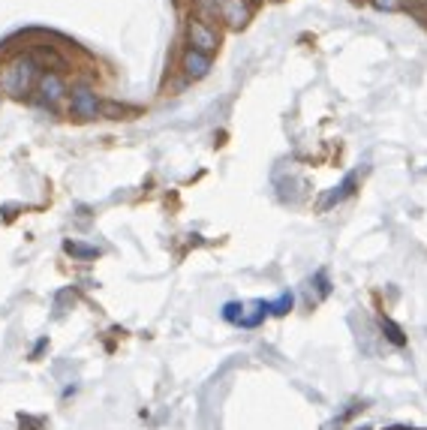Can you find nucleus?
Segmentation results:
<instances>
[{
    "instance_id": "nucleus-7",
    "label": "nucleus",
    "mask_w": 427,
    "mask_h": 430,
    "mask_svg": "<svg viewBox=\"0 0 427 430\" xmlns=\"http://www.w3.org/2000/svg\"><path fill=\"white\" fill-rule=\"evenodd\" d=\"M31 60L36 63V67H51V69H60V67H63V58H60V54L54 51V49H42V45L31 51Z\"/></svg>"
},
{
    "instance_id": "nucleus-11",
    "label": "nucleus",
    "mask_w": 427,
    "mask_h": 430,
    "mask_svg": "<svg viewBox=\"0 0 427 430\" xmlns=\"http://www.w3.org/2000/svg\"><path fill=\"white\" fill-rule=\"evenodd\" d=\"M265 307H268V313H271V316H286L289 310H292V295L286 292V295L274 298V301H271V304H265Z\"/></svg>"
},
{
    "instance_id": "nucleus-2",
    "label": "nucleus",
    "mask_w": 427,
    "mask_h": 430,
    "mask_svg": "<svg viewBox=\"0 0 427 430\" xmlns=\"http://www.w3.org/2000/svg\"><path fill=\"white\" fill-rule=\"evenodd\" d=\"M187 40H190V49L202 51V54H211L217 49V42H220V36L211 24H205L202 18H190L187 24Z\"/></svg>"
},
{
    "instance_id": "nucleus-12",
    "label": "nucleus",
    "mask_w": 427,
    "mask_h": 430,
    "mask_svg": "<svg viewBox=\"0 0 427 430\" xmlns=\"http://www.w3.org/2000/svg\"><path fill=\"white\" fill-rule=\"evenodd\" d=\"M193 6L205 18H217V13H220V0H193Z\"/></svg>"
},
{
    "instance_id": "nucleus-6",
    "label": "nucleus",
    "mask_w": 427,
    "mask_h": 430,
    "mask_svg": "<svg viewBox=\"0 0 427 430\" xmlns=\"http://www.w3.org/2000/svg\"><path fill=\"white\" fill-rule=\"evenodd\" d=\"M63 90H67V85H63V78L58 76V72H42L40 76V94L49 106H58Z\"/></svg>"
},
{
    "instance_id": "nucleus-5",
    "label": "nucleus",
    "mask_w": 427,
    "mask_h": 430,
    "mask_svg": "<svg viewBox=\"0 0 427 430\" xmlns=\"http://www.w3.org/2000/svg\"><path fill=\"white\" fill-rule=\"evenodd\" d=\"M181 67H184L187 78H205L211 72V54H202L196 49H187L184 58H181Z\"/></svg>"
},
{
    "instance_id": "nucleus-10",
    "label": "nucleus",
    "mask_w": 427,
    "mask_h": 430,
    "mask_svg": "<svg viewBox=\"0 0 427 430\" xmlns=\"http://www.w3.org/2000/svg\"><path fill=\"white\" fill-rule=\"evenodd\" d=\"M63 247H67V253H69V256H76V259H97V256H99V250H97V247H87V244L67 241Z\"/></svg>"
},
{
    "instance_id": "nucleus-14",
    "label": "nucleus",
    "mask_w": 427,
    "mask_h": 430,
    "mask_svg": "<svg viewBox=\"0 0 427 430\" xmlns=\"http://www.w3.org/2000/svg\"><path fill=\"white\" fill-rule=\"evenodd\" d=\"M376 9H383V13H394V9L403 6V0H370Z\"/></svg>"
},
{
    "instance_id": "nucleus-15",
    "label": "nucleus",
    "mask_w": 427,
    "mask_h": 430,
    "mask_svg": "<svg viewBox=\"0 0 427 430\" xmlns=\"http://www.w3.org/2000/svg\"><path fill=\"white\" fill-rule=\"evenodd\" d=\"M392 430H415V427H403V424H394Z\"/></svg>"
},
{
    "instance_id": "nucleus-9",
    "label": "nucleus",
    "mask_w": 427,
    "mask_h": 430,
    "mask_svg": "<svg viewBox=\"0 0 427 430\" xmlns=\"http://www.w3.org/2000/svg\"><path fill=\"white\" fill-rule=\"evenodd\" d=\"M379 328H383V334L392 340L394 346H406V334L401 331V325L394 322V319H388V316H383L379 319Z\"/></svg>"
},
{
    "instance_id": "nucleus-13",
    "label": "nucleus",
    "mask_w": 427,
    "mask_h": 430,
    "mask_svg": "<svg viewBox=\"0 0 427 430\" xmlns=\"http://www.w3.org/2000/svg\"><path fill=\"white\" fill-rule=\"evenodd\" d=\"M241 316H244V304H235V301H232V304H226V307H223V319H226V322L238 325V322H241Z\"/></svg>"
},
{
    "instance_id": "nucleus-4",
    "label": "nucleus",
    "mask_w": 427,
    "mask_h": 430,
    "mask_svg": "<svg viewBox=\"0 0 427 430\" xmlns=\"http://www.w3.org/2000/svg\"><path fill=\"white\" fill-rule=\"evenodd\" d=\"M217 18H223L229 27H244L250 18L247 0H220V13H217Z\"/></svg>"
},
{
    "instance_id": "nucleus-3",
    "label": "nucleus",
    "mask_w": 427,
    "mask_h": 430,
    "mask_svg": "<svg viewBox=\"0 0 427 430\" xmlns=\"http://www.w3.org/2000/svg\"><path fill=\"white\" fill-rule=\"evenodd\" d=\"M69 108L78 117H97L99 112H103V103H99V97L94 94V88L76 85L72 88V94H69Z\"/></svg>"
},
{
    "instance_id": "nucleus-8",
    "label": "nucleus",
    "mask_w": 427,
    "mask_h": 430,
    "mask_svg": "<svg viewBox=\"0 0 427 430\" xmlns=\"http://www.w3.org/2000/svg\"><path fill=\"white\" fill-rule=\"evenodd\" d=\"M352 190H355V175H349V178L343 181V184H340L337 190H331V193L322 199V205H319V208L325 211V208H328V205H337V202H343V199H346V196L352 193Z\"/></svg>"
},
{
    "instance_id": "nucleus-1",
    "label": "nucleus",
    "mask_w": 427,
    "mask_h": 430,
    "mask_svg": "<svg viewBox=\"0 0 427 430\" xmlns=\"http://www.w3.org/2000/svg\"><path fill=\"white\" fill-rule=\"evenodd\" d=\"M33 78H36V63L31 60V54H22V58L12 60V63H9V67L3 69L0 88L9 90L12 97H24L27 90L33 88Z\"/></svg>"
}]
</instances>
